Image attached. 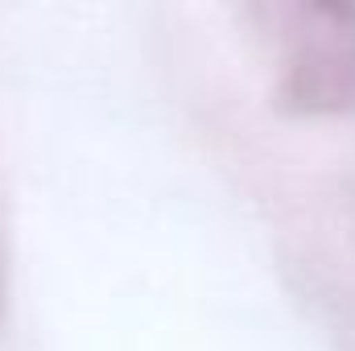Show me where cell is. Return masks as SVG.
<instances>
[{
  "label": "cell",
  "instance_id": "obj_1",
  "mask_svg": "<svg viewBox=\"0 0 355 351\" xmlns=\"http://www.w3.org/2000/svg\"><path fill=\"white\" fill-rule=\"evenodd\" d=\"M281 99L293 112H339L355 99V8H277Z\"/></svg>",
  "mask_w": 355,
  "mask_h": 351
}]
</instances>
